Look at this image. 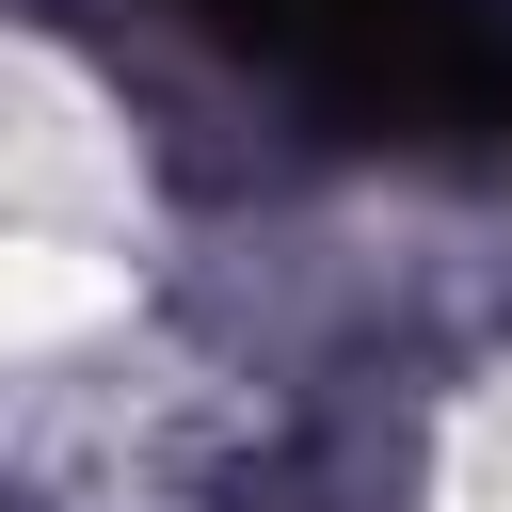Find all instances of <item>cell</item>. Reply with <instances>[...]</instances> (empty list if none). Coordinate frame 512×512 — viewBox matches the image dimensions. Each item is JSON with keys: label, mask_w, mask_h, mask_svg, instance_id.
<instances>
[{"label": "cell", "mask_w": 512, "mask_h": 512, "mask_svg": "<svg viewBox=\"0 0 512 512\" xmlns=\"http://www.w3.org/2000/svg\"><path fill=\"white\" fill-rule=\"evenodd\" d=\"M240 48H272L304 96L384 128H512V0H208Z\"/></svg>", "instance_id": "cell-1"}]
</instances>
